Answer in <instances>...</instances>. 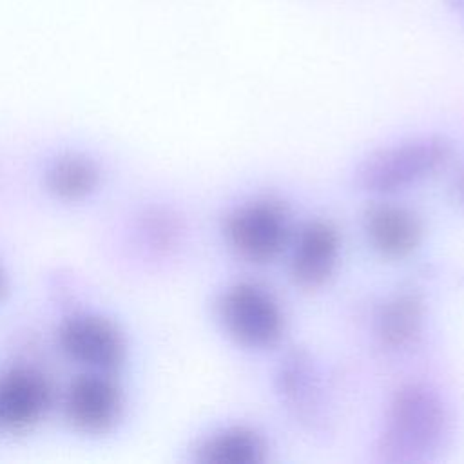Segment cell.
Instances as JSON below:
<instances>
[{
  "label": "cell",
  "mask_w": 464,
  "mask_h": 464,
  "mask_svg": "<svg viewBox=\"0 0 464 464\" xmlns=\"http://www.w3.org/2000/svg\"><path fill=\"white\" fill-rule=\"evenodd\" d=\"M62 353L78 366L114 373L127 359L123 332L111 319L80 312L65 317L56 332Z\"/></svg>",
  "instance_id": "obj_5"
},
{
  "label": "cell",
  "mask_w": 464,
  "mask_h": 464,
  "mask_svg": "<svg viewBox=\"0 0 464 464\" xmlns=\"http://www.w3.org/2000/svg\"><path fill=\"white\" fill-rule=\"evenodd\" d=\"M362 230L368 245L386 259L411 256L422 241V221L408 207L393 201H375L364 210Z\"/></svg>",
  "instance_id": "obj_10"
},
{
  "label": "cell",
  "mask_w": 464,
  "mask_h": 464,
  "mask_svg": "<svg viewBox=\"0 0 464 464\" xmlns=\"http://www.w3.org/2000/svg\"><path fill=\"white\" fill-rule=\"evenodd\" d=\"M125 397L112 373L87 370L71 379L62 411L71 428L85 435L109 433L123 415Z\"/></svg>",
  "instance_id": "obj_6"
},
{
  "label": "cell",
  "mask_w": 464,
  "mask_h": 464,
  "mask_svg": "<svg viewBox=\"0 0 464 464\" xmlns=\"http://www.w3.org/2000/svg\"><path fill=\"white\" fill-rule=\"evenodd\" d=\"M7 290H9V279H7V274L4 272V268L0 266V301L4 299Z\"/></svg>",
  "instance_id": "obj_15"
},
{
  "label": "cell",
  "mask_w": 464,
  "mask_h": 464,
  "mask_svg": "<svg viewBox=\"0 0 464 464\" xmlns=\"http://www.w3.org/2000/svg\"><path fill=\"white\" fill-rule=\"evenodd\" d=\"M216 317L223 332L248 350H266L279 343L285 332V314L261 283L236 281L223 288L216 299Z\"/></svg>",
  "instance_id": "obj_3"
},
{
  "label": "cell",
  "mask_w": 464,
  "mask_h": 464,
  "mask_svg": "<svg viewBox=\"0 0 464 464\" xmlns=\"http://www.w3.org/2000/svg\"><path fill=\"white\" fill-rule=\"evenodd\" d=\"M102 179L98 163L82 152H63L45 169L47 192L60 201H82L96 192Z\"/></svg>",
  "instance_id": "obj_13"
},
{
  "label": "cell",
  "mask_w": 464,
  "mask_h": 464,
  "mask_svg": "<svg viewBox=\"0 0 464 464\" xmlns=\"http://www.w3.org/2000/svg\"><path fill=\"white\" fill-rule=\"evenodd\" d=\"M453 156V143L440 134H422L377 149L353 169L357 190L390 196L406 190L444 169Z\"/></svg>",
  "instance_id": "obj_2"
},
{
  "label": "cell",
  "mask_w": 464,
  "mask_h": 464,
  "mask_svg": "<svg viewBox=\"0 0 464 464\" xmlns=\"http://www.w3.org/2000/svg\"><path fill=\"white\" fill-rule=\"evenodd\" d=\"M228 248L243 261L266 265L290 245L286 207L274 198H254L232 208L223 223Z\"/></svg>",
  "instance_id": "obj_4"
},
{
  "label": "cell",
  "mask_w": 464,
  "mask_h": 464,
  "mask_svg": "<svg viewBox=\"0 0 464 464\" xmlns=\"http://www.w3.org/2000/svg\"><path fill=\"white\" fill-rule=\"evenodd\" d=\"M450 198L459 208L464 210V165L453 174L450 181Z\"/></svg>",
  "instance_id": "obj_14"
},
{
  "label": "cell",
  "mask_w": 464,
  "mask_h": 464,
  "mask_svg": "<svg viewBox=\"0 0 464 464\" xmlns=\"http://www.w3.org/2000/svg\"><path fill=\"white\" fill-rule=\"evenodd\" d=\"M268 457L265 437L252 426L232 424L203 437L192 450L199 464H259Z\"/></svg>",
  "instance_id": "obj_12"
},
{
  "label": "cell",
  "mask_w": 464,
  "mask_h": 464,
  "mask_svg": "<svg viewBox=\"0 0 464 464\" xmlns=\"http://www.w3.org/2000/svg\"><path fill=\"white\" fill-rule=\"evenodd\" d=\"M54 402L49 377L25 364H16L0 373V428L20 435L44 420Z\"/></svg>",
  "instance_id": "obj_8"
},
{
  "label": "cell",
  "mask_w": 464,
  "mask_h": 464,
  "mask_svg": "<svg viewBox=\"0 0 464 464\" xmlns=\"http://www.w3.org/2000/svg\"><path fill=\"white\" fill-rule=\"evenodd\" d=\"M450 430L442 395L426 382H406L388 401L375 451L382 462H426L444 448Z\"/></svg>",
  "instance_id": "obj_1"
},
{
  "label": "cell",
  "mask_w": 464,
  "mask_h": 464,
  "mask_svg": "<svg viewBox=\"0 0 464 464\" xmlns=\"http://www.w3.org/2000/svg\"><path fill=\"white\" fill-rule=\"evenodd\" d=\"M426 304L417 290L406 288L388 295L373 317L377 343L388 352L411 348L422 335Z\"/></svg>",
  "instance_id": "obj_11"
},
{
  "label": "cell",
  "mask_w": 464,
  "mask_h": 464,
  "mask_svg": "<svg viewBox=\"0 0 464 464\" xmlns=\"http://www.w3.org/2000/svg\"><path fill=\"white\" fill-rule=\"evenodd\" d=\"M339 257V230L326 219H310L290 237V279L303 290H317L332 279Z\"/></svg>",
  "instance_id": "obj_9"
},
{
  "label": "cell",
  "mask_w": 464,
  "mask_h": 464,
  "mask_svg": "<svg viewBox=\"0 0 464 464\" xmlns=\"http://www.w3.org/2000/svg\"><path fill=\"white\" fill-rule=\"evenodd\" d=\"M321 370L304 348L286 352L276 370L274 384L281 404L310 431H323L328 422L326 392Z\"/></svg>",
  "instance_id": "obj_7"
}]
</instances>
